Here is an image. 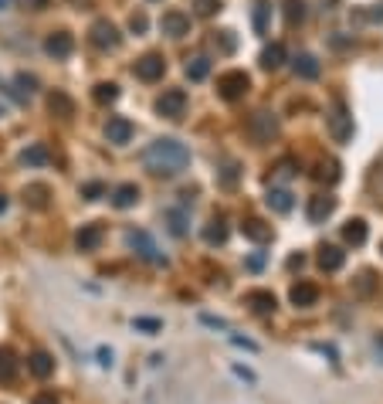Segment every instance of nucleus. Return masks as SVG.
<instances>
[{"label": "nucleus", "mask_w": 383, "mask_h": 404, "mask_svg": "<svg viewBox=\"0 0 383 404\" xmlns=\"http://www.w3.org/2000/svg\"><path fill=\"white\" fill-rule=\"evenodd\" d=\"M85 201H99V198H106L109 191H106V184L102 180H88V184H81V191H78Z\"/></svg>", "instance_id": "nucleus-35"}, {"label": "nucleus", "mask_w": 383, "mask_h": 404, "mask_svg": "<svg viewBox=\"0 0 383 404\" xmlns=\"http://www.w3.org/2000/svg\"><path fill=\"white\" fill-rule=\"evenodd\" d=\"M102 238H106V231H102V224H81L75 235V248L78 251H95L99 244H102Z\"/></svg>", "instance_id": "nucleus-15"}, {"label": "nucleus", "mask_w": 383, "mask_h": 404, "mask_svg": "<svg viewBox=\"0 0 383 404\" xmlns=\"http://www.w3.org/2000/svg\"><path fill=\"white\" fill-rule=\"evenodd\" d=\"M237 177H241V166L230 160V163H224V170L217 173V180H221V187H234L237 184Z\"/></svg>", "instance_id": "nucleus-37"}, {"label": "nucleus", "mask_w": 383, "mask_h": 404, "mask_svg": "<svg viewBox=\"0 0 383 404\" xmlns=\"http://www.w3.org/2000/svg\"><path fill=\"white\" fill-rule=\"evenodd\" d=\"M302 265H306L302 255H292V258H288V269H302Z\"/></svg>", "instance_id": "nucleus-51"}, {"label": "nucleus", "mask_w": 383, "mask_h": 404, "mask_svg": "<svg viewBox=\"0 0 383 404\" xmlns=\"http://www.w3.org/2000/svg\"><path fill=\"white\" fill-rule=\"evenodd\" d=\"M99 364L112 367V350H106V347H102V350H99Z\"/></svg>", "instance_id": "nucleus-49"}, {"label": "nucleus", "mask_w": 383, "mask_h": 404, "mask_svg": "<svg viewBox=\"0 0 383 404\" xmlns=\"http://www.w3.org/2000/svg\"><path fill=\"white\" fill-rule=\"evenodd\" d=\"M363 17H370V21H383V3H373V10H366Z\"/></svg>", "instance_id": "nucleus-48"}, {"label": "nucleus", "mask_w": 383, "mask_h": 404, "mask_svg": "<svg viewBox=\"0 0 383 404\" xmlns=\"http://www.w3.org/2000/svg\"><path fill=\"white\" fill-rule=\"evenodd\" d=\"M44 163H51V153H48L44 143H31V146L21 153V166H44Z\"/></svg>", "instance_id": "nucleus-27"}, {"label": "nucleus", "mask_w": 383, "mask_h": 404, "mask_svg": "<svg viewBox=\"0 0 383 404\" xmlns=\"http://www.w3.org/2000/svg\"><path fill=\"white\" fill-rule=\"evenodd\" d=\"M159 31L170 35V38L190 35V14H184V10H166V14L159 17Z\"/></svg>", "instance_id": "nucleus-10"}, {"label": "nucleus", "mask_w": 383, "mask_h": 404, "mask_svg": "<svg viewBox=\"0 0 383 404\" xmlns=\"http://www.w3.org/2000/svg\"><path fill=\"white\" fill-rule=\"evenodd\" d=\"M319 72H322V65H319V58H315V55L302 51V55L295 58V75H299V79L312 81V79H319Z\"/></svg>", "instance_id": "nucleus-26"}, {"label": "nucleus", "mask_w": 383, "mask_h": 404, "mask_svg": "<svg viewBox=\"0 0 383 404\" xmlns=\"http://www.w3.org/2000/svg\"><path fill=\"white\" fill-rule=\"evenodd\" d=\"M143 166L156 177H177L190 166V150H187V143H180L173 136H159L143 150Z\"/></svg>", "instance_id": "nucleus-1"}, {"label": "nucleus", "mask_w": 383, "mask_h": 404, "mask_svg": "<svg viewBox=\"0 0 383 404\" xmlns=\"http://www.w3.org/2000/svg\"><path fill=\"white\" fill-rule=\"evenodd\" d=\"M326 129L336 143H349L353 140V116L346 109L343 99H333V109L326 113Z\"/></svg>", "instance_id": "nucleus-2"}, {"label": "nucleus", "mask_w": 383, "mask_h": 404, "mask_svg": "<svg viewBox=\"0 0 383 404\" xmlns=\"http://www.w3.org/2000/svg\"><path fill=\"white\" fill-rule=\"evenodd\" d=\"M373 285H377V276H373V272H360V279H356V296H370Z\"/></svg>", "instance_id": "nucleus-41"}, {"label": "nucleus", "mask_w": 383, "mask_h": 404, "mask_svg": "<svg viewBox=\"0 0 383 404\" xmlns=\"http://www.w3.org/2000/svg\"><path fill=\"white\" fill-rule=\"evenodd\" d=\"M132 329H139V333H150V336H153V333L163 329V323H159V320H150V316H136V320H132Z\"/></svg>", "instance_id": "nucleus-39"}, {"label": "nucleus", "mask_w": 383, "mask_h": 404, "mask_svg": "<svg viewBox=\"0 0 383 404\" xmlns=\"http://www.w3.org/2000/svg\"><path fill=\"white\" fill-rule=\"evenodd\" d=\"M333 211H336V198L333 194H315V198H308V221L312 224H322L326 218H333Z\"/></svg>", "instance_id": "nucleus-12"}, {"label": "nucleus", "mask_w": 383, "mask_h": 404, "mask_svg": "<svg viewBox=\"0 0 383 404\" xmlns=\"http://www.w3.org/2000/svg\"><path fill=\"white\" fill-rule=\"evenodd\" d=\"M132 72H136L139 81H159L166 75V58L156 55V51H150V55H143V58L132 65Z\"/></svg>", "instance_id": "nucleus-8"}, {"label": "nucleus", "mask_w": 383, "mask_h": 404, "mask_svg": "<svg viewBox=\"0 0 383 404\" xmlns=\"http://www.w3.org/2000/svg\"><path fill=\"white\" fill-rule=\"evenodd\" d=\"M7 3H10V0H0V10H7Z\"/></svg>", "instance_id": "nucleus-54"}, {"label": "nucleus", "mask_w": 383, "mask_h": 404, "mask_svg": "<svg viewBox=\"0 0 383 404\" xmlns=\"http://www.w3.org/2000/svg\"><path fill=\"white\" fill-rule=\"evenodd\" d=\"M72 51H75V38H72L68 31H51V35L44 38V55L55 58V61L72 58Z\"/></svg>", "instance_id": "nucleus-9"}, {"label": "nucleus", "mask_w": 383, "mask_h": 404, "mask_svg": "<svg viewBox=\"0 0 383 404\" xmlns=\"http://www.w3.org/2000/svg\"><path fill=\"white\" fill-rule=\"evenodd\" d=\"M241 235H244L248 242H255V244H268L271 238H275L271 224H265L262 218H248V221H241Z\"/></svg>", "instance_id": "nucleus-13"}, {"label": "nucleus", "mask_w": 383, "mask_h": 404, "mask_svg": "<svg viewBox=\"0 0 383 404\" xmlns=\"http://www.w3.org/2000/svg\"><path fill=\"white\" fill-rule=\"evenodd\" d=\"M193 7H197L200 17H214L221 10V0H193Z\"/></svg>", "instance_id": "nucleus-42"}, {"label": "nucleus", "mask_w": 383, "mask_h": 404, "mask_svg": "<svg viewBox=\"0 0 383 404\" xmlns=\"http://www.w3.org/2000/svg\"><path fill=\"white\" fill-rule=\"evenodd\" d=\"M126 244H129L143 262H150V265H166V255L156 248V242H153V235H150V231H143V228L126 231Z\"/></svg>", "instance_id": "nucleus-3"}, {"label": "nucleus", "mask_w": 383, "mask_h": 404, "mask_svg": "<svg viewBox=\"0 0 383 404\" xmlns=\"http://www.w3.org/2000/svg\"><path fill=\"white\" fill-rule=\"evenodd\" d=\"M214 44H217V51L230 55V51L237 48V38H234V31H217V35H214Z\"/></svg>", "instance_id": "nucleus-38"}, {"label": "nucleus", "mask_w": 383, "mask_h": 404, "mask_svg": "<svg viewBox=\"0 0 383 404\" xmlns=\"http://www.w3.org/2000/svg\"><path fill=\"white\" fill-rule=\"evenodd\" d=\"M48 113L58 116V119H72V116H75V99H72L68 92L55 88V92L48 95Z\"/></svg>", "instance_id": "nucleus-14"}, {"label": "nucleus", "mask_w": 383, "mask_h": 404, "mask_svg": "<svg viewBox=\"0 0 383 404\" xmlns=\"http://www.w3.org/2000/svg\"><path fill=\"white\" fill-rule=\"evenodd\" d=\"M187 79L190 81H204L210 75V58H204V55H197V58H187Z\"/></svg>", "instance_id": "nucleus-30"}, {"label": "nucleus", "mask_w": 383, "mask_h": 404, "mask_svg": "<svg viewBox=\"0 0 383 404\" xmlns=\"http://www.w3.org/2000/svg\"><path fill=\"white\" fill-rule=\"evenodd\" d=\"M292 173H299V163L292 160V157H285V160L275 163V173H271V180H285V177H292Z\"/></svg>", "instance_id": "nucleus-36"}, {"label": "nucleus", "mask_w": 383, "mask_h": 404, "mask_svg": "<svg viewBox=\"0 0 383 404\" xmlns=\"http://www.w3.org/2000/svg\"><path fill=\"white\" fill-rule=\"evenodd\" d=\"M35 404H58V398H55V394H48V391H44V394H38V398H35Z\"/></svg>", "instance_id": "nucleus-50"}, {"label": "nucleus", "mask_w": 383, "mask_h": 404, "mask_svg": "<svg viewBox=\"0 0 383 404\" xmlns=\"http://www.w3.org/2000/svg\"><path fill=\"white\" fill-rule=\"evenodd\" d=\"M285 58H288L285 44H282V41H271L268 48L262 51V68H268V72H275V68H282V65H285Z\"/></svg>", "instance_id": "nucleus-25"}, {"label": "nucleus", "mask_w": 383, "mask_h": 404, "mask_svg": "<svg viewBox=\"0 0 383 404\" xmlns=\"http://www.w3.org/2000/svg\"><path fill=\"white\" fill-rule=\"evenodd\" d=\"M268 10H271L268 0H255V31H258V35L268 31Z\"/></svg>", "instance_id": "nucleus-34"}, {"label": "nucleus", "mask_w": 383, "mask_h": 404, "mask_svg": "<svg viewBox=\"0 0 383 404\" xmlns=\"http://www.w3.org/2000/svg\"><path fill=\"white\" fill-rule=\"evenodd\" d=\"M21 198H24V204H28L31 211H44V207L51 204V187H48V184H28Z\"/></svg>", "instance_id": "nucleus-18"}, {"label": "nucleus", "mask_w": 383, "mask_h": 404, "mask_svg": "<svg viewBox=\"0 0 383 404\" xmlns=\"http://www.w3.org/2000/svg\"><path fill=\"white\" fill-rule=\"evenodd\" d=\"M230 343L234 347H244V350H258V343L255 340H244V336H230Z\"/></svg>", "instance_id": "nucleus-45"}, {"label": "nucleus", "mask_w": 383, "mask_h": 404, "mask_svg": "<svg viewBox=\"0 0 383 404\" xmlns=\"http://www.w3.org/2000/svg\"><path fill=\"white\" fill-rule=\"evenodd\" d=\"M370 238V228H366V221L363 218H349L343 224V242L353 244V248H360V244H366Z\"/></svg>", "instance_id": "nucleus-19"}, {"label": "nucleus", "mask_w": 383, "mask_h": 404, "mask_svg": "<svg viewBox=\"0 0 383 404\" xmlns=\"http://www.w3.org/2000/svg\"><path fill=\"white\" fill-rule=\"evenodd\" d=\"M166 224H170V235H177V238L187 235V214L184 211H166Z\"/></svg>", "instance_id": "nucleus-33"}, {"label": "nucleus", "mask_w": 383, "mask_h": 404, "mask_svg": "<svg viewBox=\"0 0 383 404\" xmlns=\"http://www.w3.org/2000/svg\"><path fill=\"white\" fill-rule=\"evenodd\" d=\"M248 136H251L255 143H271V140L278 136V116L268 113V109L251 113V116H248Z\"/></svg>", "instance_id": "nucleus-4"}, {"label": "nucleus", "mask_w": 383, "mask_h": 404, "mask_svg": "<svg viewBox=\"0 0 383 404\" xmlns=\"http://www.w3.org/2000/svg\"><path fill=\"white\" fill-rule=\"evenodd\" d=\"M265 204H268L275 214H288V211L295 207V198H292L285 187H271L268 194H265Z\"/></svg>", "instance_id": "nucleus-24"}, {"label": "nucleus", "mask_w": 383, "mask_h": 404, "mask_svg": "<svg viewBox=\"0 0 383 404\" xmlns=\"http://www.w3.org/2000/svg\"><path fill=\"white\" fill-rule=\"evenodd\" d=\"M333 48H349V44H353V35H349V38H346V35H333Z\"/></svg>", "instance_id": "nucleus-46"}, {"label": "nucleus", "mask_w": 383, "mask_h": 404, "mask_svg": "<svg viewBox=\"0 0 383 404\" xmlns=\"http://www.w3.org/2000/svg\"><path fill=\"white\" fill-rule=\"evenodd\" d=\"M306 14H308L306 0H282V17H285L288 28H299V24L306 21Z\"/></svg>", "instance_id": "nucleus-23"}, {"label": "nucleus", "mask_w": 383, "mask_h": 404, "mask_svg": "<svg viewBox=\"0 0 383 404\" xmlns=\"http://www.w3.org/2000/svg\"><path fill=\"white\" fill-rule=\"evenodd\" d=\"M156 113L163 119H180L187 113V92L184 88H166L159 99H156Z\"/></svg>", "instance_id": "nucleus-7"}, {"label": "nucleus", "mask_w": 383, "mask_h": 404, "mask_svg": "<svg viewBox=\"0 0 383 404\" xmlns=\"http://www.w3.org/2000/svg\"><path fill=\"white\" fill-rule=\"evenodd\" d=\"M312 177L322 180V184H336V180H340V160H333V157L319 160L315 163V170H312Z\"/></svg>", "instance_id": "nucleus-28"}, {"label": "nucleus", "mask_w": 383, "mask_h": 404, "mask_svg": "<svg viewBox=\"0 0 383 404\" xmlns=\"http://www.w3.org/2000/svg\"><path fill=\"white\" fill-rule=\"evenodd\" d=\"M248 88H251V79H248V72H241V68H230V72H224V75L217 79V95H221L224 102H237L241 95H248Z\"/></svg>", "instance_id": "nucleus-5"}, {"label": "nucleus", "mask_w": 383, "mask_h": 404, "mask_svg": "<svg viewBox=\"0 0 383 404\" xmlns=\"http://www.w3.org/2000/svg\"><path fill=\"white\" fill-rule=\"evenodd\" d=\"M370 187H373L377 201H383V157H380V160H377V166H373V173H370Z\"/></svg>", "instance_id": "nucleus-40"}, {"label": "nucleus", "mask_w": 383, "mask_h": 404, "mask_svg": "<svg viewBox=\"0 0 383 404\" xmlns=\"http://www.w3.org/2000/svg\"><path fill=\"white\" fill-rule=\"evenodd\" d=\"M28 370H31L38 381H48V377L55 374V357L44 354V350H35V354L28 357Z\"/></svg>", "instance_id": "nucleus-20"}, {"label": "nucleus", "mask_w": 383, "mask_h": 404, "mask_svg": "<svg viewBox=\"0 0 383 404\" xmlns=\"http://www.w3.org/2000/svg\"><path fill=\"white\" fill-rule=\"evenodd\" d=\"M68 3H72V7H78V10H88V7H92V0H68Z\"/></svg>", "instance_id": "nucleus-52"}, {"label": "nucleus", "mask_w": 383, "mask_h": 404, "mask_svg": "<svg viewBox=\"0 0 383 404\" xmlns=\"http://www.w3.org/2000/svg\"><path fill=\"white\" fill-rule=\"evenodd\" d=\"M288 299H292V306L308 309V306H315V299H319V289H315L312 282H295V285H292V292H288Z\"/></svg>", "instance_id": "nucleus-21"}, {"label": "nucleus", "mask_w": 383, "mask_h": 404, "mask_svg": "<svg viewBox=\"0 0 383 404\" xmlns=\"http://www.w3.org/2000/svg\"><path fill=\"white\" fill-rule=\"evenodd\" d=\"M88 41H92L99 51H115V48L122 44V35H119V28H115L112 21L99 17V21L88 28Z\"/></svg>", "instance_id": "nucleus-6"}, {"label": "nucleus", "mask_w": 383, "mask_h": 404, "mask_svg": "<svg viewBox=\"0 0 383 404\" xmlns=\"http://www.w3.org/2000/svg\"><path fill=\"white\" fill-rule=\"evenodd\" d=\"M106 140L115 143V146H126L132 140V122L126 119V116H112V119L106 122Z\"/></svg>", "instance_id": "nucleus-16"}, {"label": "nucleus", "mask_w": 383, "mask_h": 404, "mask_svg": "<svg viewBox=\"0 0 383 404\" xmlns=\"http://www.w3.org/2000/svg\"><path fill=\"white\" fill-rule=\"evenodd\" d=\"M17 85L24 88V99H28V95H31V92L38 88V79H35V75H24V72H21V75H17Z\"/></svg>", "instance_id": "nucleus-44"}, {"label": "nucleus", "mask_w": 383, "mask_h": 404, "mask_svg": "<svg viewBox=\"0 0 383 404\" xmlns=\"http://www.w3.org/2000/svg\"><path fill=\"white\" fill-rule=\"evenodd\" d=\"M343 265H346L343 248H336V244H322V248H319V269H322V272H340Z\"/></svg>", "instance_id": "nucleus-17"}, {"label": "nucleus", "mask_w": 383, "mask_h": 404, "mask_svg": "<svg viewBox=\"0 0 383 404\" xmlns=\"http://www.w3.org/2000/svg\"><path fill=\"white\" fill-rule=\"evenodd\" d=\"M3 211H7V198L0 194V214H3Z\"/></svg>", "instance_id": "nucleus-53"}, {"label": "nucleus", "mask_w": 383, "mask_h": 404, "mask_svg": "<svg viewBox=\"0 0 383 404\" xmlns=\"http://www.w3.org/2000/svg\"><path fill=\"white\" fill-rule=\"evenodd\" d=\"M244 306H248L251 313L265 316V313H275L278 299H275V292H268V289H248V292H244Z\"/></svg>", "instance_id": "nucleus-11"}, {"label": "nucleus", "mask_w": 383, "mask_h": 404, "mask_svg": "<svg viewBox=\"0 0 383 404\" xmlns=\"http://www.w3.org/2000/svg\"><path fill=\"white\" fill-rule=\"evenodd\" d=\"M146 28H150V21H146V14H143V10H136V14L129 17V31H132V35H143Z\"/></svg>", "instance_id": "nucleus-43"}, {"label": "nucleus", "mask_w": 383, "mask_h": 404, "mask_svg": "<svg viewBox=\"0 0 383 404\" xmlns=\"http://www.w3.org/2000/svg\"><path fill=\"white\" fill-rule=\"evenodd\" d=\"M24 3V10H44L48 7V0H21Z\"/></svg>", "instance_id": "nucleus-47"}, {"label": "nucleus", "mask_w": 383, "mask_h": 404, "mask_svg": "<svg viewBox=\"0 0 383 404\" xmlns=\"http://www.w3.org/2000/svg\"><path fill=\"white\" fill-rule=\"evenodd\" d=\"M204 242L210 244V248H214V244H224L228 242V224H224L221 218H214V221L204 228Z\"/></svg>", "instance_id": "nucleus-31"}, {"label": "nucleus", "mask_w": 383, "mask_h": 404, "mask_svg": "<svg viewBox=\"0 0 383 404\" xmlns=\"http://www.w3.org/2000/svg\"><path fill=\"white\" fill-rule=\"evenodd\" d=\"M92 99H95L99 106H112L115 99H119V85H115V81H99V85L92 88Z\"/></svg>", "instance_id": "nucleus-32"}, {"label": "nucleus", "mask_w": 383, "mask_h": 404, "mask_svg": "<svg viewBox=\"0 0 383 404\" xmlns=\"http://www.w3.org/2000/svg\"><path fill=\"white\" fill-rule=\"evenodd\" d=\"M136 204H139V187H136V184H119L112 191V207L129 211V207H136Z\"/></svg>", "instance_id": "nucleus-22"}, {"label": "nucleus", "mask_w": 383, "mask_h": 404, "mask_svg": "<svg viewBox=\"0 0 383 404\" xmlns=\"http://www.w3.org/2000/svg\"><path fill=\"white\" fill-rule=\"evenodd\" d=\"M17 377V357L10 347H0V384H10Z\"/></svg>", "instance_id": "nucleus-29"}]
</instances>
